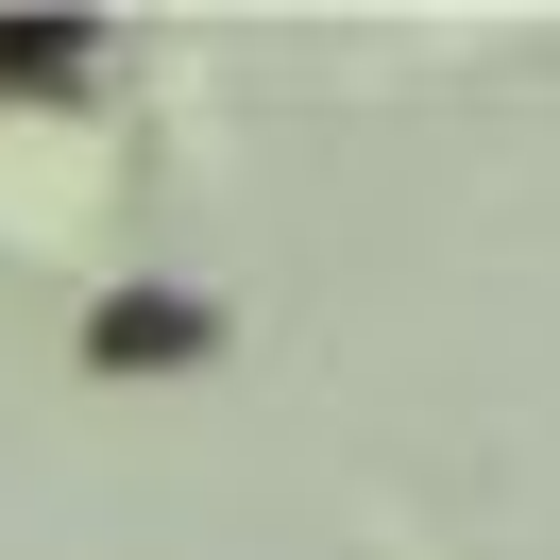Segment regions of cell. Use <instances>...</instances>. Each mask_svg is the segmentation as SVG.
Listing matches in <instances>:
<instances>
[{"label": "cell", "instance_id": "1", "mask_svg": "<svg viewBox=\"0 0 560 560\" xmlns=\"http://www.w3.org/2000/svg\"><path fill=\"white\" fill-rule=\"evenodd\" d=\"M205 340H221L205 306H137V289H119V306L85 323V357H103V374H187V357H205Z\"/></svg>", "mask_w": 560, "mask_h": 560}, {"label": "cell", "instance_id": "2", "mask_svg": "<svg viewBox=\"0 0 560 560\" xmlns=\"http://www.w3.org/2000/svg\"><path fill=\"white\" fill-rule=\"evenodd\" d=\"M85 69H103V35H85V18H0V85H18V103H69Z\"/></svg>", "mask_w": 560, "mask_h": 560}]
</instances>
